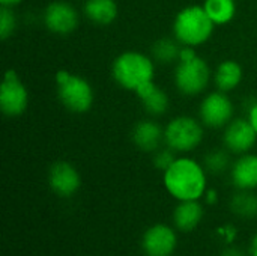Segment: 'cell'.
Masks as SVG:
<instances>
[{
    "mask_svg": "<svg viewBox=\"0 0 257 256\" xmlns=\"http://www.w3.org/2000/svg\"><path fill=\"white\" fill-rule=\"evenodd\" d=\"M42 21L51 33L66 36L77 30L80 24V14L72 3L66 0H53L45 6Z\"/></svg>",
    "mask_w": 257,
    "mask_h": 256,
    "instance_id": "obj_9",
    "label": "cell"
},
{
    "mask_svg": "<svg viewBox=\"0 0 257 256\" xmlns=\"http://www.w3.org/2000/svg\"><path fill=\"white\" fill-rule=\"evenodd\" d=\"M257 134L247 118H233L223 131L224 148L236 155L251 152L256 146Z\"/></svg>",
    "mask_w": 257,
    "mask_h": 256,
    "instance_id": "obj_10",
    "label": "cell"
},
{
    "mask_svg": "<svg viewBox=\"0 0 257 256\" xmlns=\"http://www.w3.org/2000/svg\"><path fill=\"white\" fill-rule=\"evenodd\" d=\"M48 186L59 198H71L81 187V175L72 163L59 160L48 169Z\"/></svg>",
    "mask_w": 257,
    "mask_h": 256,
    "instance_id": "obj_12",
    "label": "cell"
},
{
    "mask_svg": "<svg viewBox=\"0 0 257 256\" xmlns=\"http://www.w3.org/2000/svg\"><path fill=\"white\" fill-rule=\"evenodd\" d=\"M176 247L178 235L166 223H155L142 235V250L146 256H173Z\"/></svg>",
    "mask_w": 257,
    "mask_h": 256,
    "instance_id": "obj_11",
    "label": "cell"
},
{
    "mask_svg": "<svg viewBox=\"0 0 257 256\" xmlns=\"http://www.w3.org/2000/svg\"><path fill=\"white\" fill-rule=\"evenodd\" d=\"M157 62L137 50H126L116 56L111 63V77L117 86L137 94L143 86L155 81Z\"/></svg>",
    "mask_w": 257,
    "mask_h": 256,
    "instance_id": "obj_2",
    "label": "cell"
},
{
    "mask_svg": "<svg viewBox=\"0 0 257 256\" xmlns=\"http://www.w3.org/2000/svg\"><path fill=\"white\" fill-rule=\"evenodd\" d=\"M247 119H248V122L251 124V127L254 128V131H256L257 134V100L253 101L251 106L248 107V110H247Z\"/></svg>",
    "mask_w": 257,
    "mask_h": 256,
    "instance_id": "obj_26",
    "label": "cell"
},
{
    "mask_svg": "<svg viewBox=\"0 0 257 256\" xmlns=\"http://www.w3.org/2000/svg\"><path fill=\"white\" fill-rule=\"evenodd\" d=\"M203 198H205V202L208 205H214V204L218 202V192L215 189H208Z\"/></svg>",
    "mask_w": 257,
    "mask_h": 256,
    "instance_id": "obj_27",
    "label": "cell"
},
{
    "mask_svg": "<svg viewBox=\"0 0 257 256\" xmlns=\"http://www.w3.org/2000/svg\"><path fill=\"white\" fill-rule=\"evenodd\" d=\"M242 78H244L242 65L235 59L221 60L217 65L215 71L212 72V80L215 88L226 94L238 89V86L242 83Z\"/></svg>",
    "mask_w": 257,
    "mask_h": 256,
    "instance_id": "obj_15",
    "label": "cell"
},
{
    "mask_svg": "<svg viewBox=\"0 0 257 256\" xmlns=\"http://www.w3.org/2000/svg\"><path fill=\"white\" fill-rule=\"evenodd\" d=\"M163 186L178 202L200 201L208 190V172L203 163L181 155L163 172Z\"/></svg>",
    "mask_w": 257,
    "mask_h": 256,
    "instance_id": "obj_1",
    "label": "cell"
},
{
    "mask_svg": "<svg viewBox=\"0 0 257 256\" xmlns=\"http://www.w3.org/2000/svg\"><path fill=\"white\" fill-rule=\"evenodd\" d=\"M176 160V152L173 149H170L169 146L164 145V148L161 146L158 151L154 152V157H152V164L155 169L164 172L173 161Z\"/></svg>",
    "mask_w": 257,
    "mask_h": 256,
    "instance_id": "obj_24",
    "label": "cell"
},
{
    "mask_svg": "<svg viewBox=\"0 0 257 256\" xmlns=\"http://www.w3.org/2000/svg\"><path fill=\"white\" fill-rule=\"evenodd\" d=\"M205 139V125L200 119L179 115L164 127V145L176 154H188L197 149Z\"/></svg>",
    "mask_w": 257,
    "mask_h": 256,
    "instance_id": "obj_6",
    "label": "cell"
},
{
    "mask_svg": "<svg viewBox=\"0 0 257 256\" xmlns=\"http://www.w3.org/2000/svg\"><path fill=\"white\" fill-rule=\"evenodd\" d=\"M235 113V106L229 95L223 91H214L205 95L199 104V119L208 128H224Z\"/></svg>",
    "mask_w": 257,
    "mask_h": 256,
    "instance_id": "obj_8",
    "label": "cell"
},
{
    "mask_svg": "<svg viewBox=\"0 0 257 256\" xmlns=\"http://www.w3.org/2000/svg\"><path fill=\"white\" fill-rule=\"evenodd\" d=\"M217 234L220 235V238L229 246V244H233V241H235V238H236V235H238V229L233 226V225H223V226H220L218 229H217Z\"/></svg>",
    "mask_w": 257,
    "mask_h": 256,
    "instance_id": "obj_25",
    "label": "cell"
},
{
    "mask_svg": "<svg viewBox=\"0 0 257 256\" xmlns=\"http://www.w3.org/2000/svg\"><path fill=\"white\" fill-rule=\"evenodd\" d=\"M205 217V208L199 201H181L173 210V223L182 232L194 231Z\"/></svg>",
    "mask_w": 257,
    "mask_h": 256,
    "instance_id": "obj_16",
    "label": "cell"
},
{
    "mask_svg": "<svg viewBox=\"0 0 257 256\" xmlns=\"http://www.w3.org/2000/svg\"><path fill=\"white\" fill-rule=\"evenodd\" d=\"M29 91L15 69H8L0 86V110L8 118H18L29 107Z\"/></svg>",
    "mask_w": 257,
    "mask_h": 256,
    "instance_id": "obj_7",
    "label": "cell"
},
{
    "mask_svg": "<svg viewBox=\"0 0 257 256\" xmlns=\"http://www.w3.org/2000/svg\"><path fill=\"white\" fill-rule=\"evenodd\" d=\"M203 166L212 175H221L232 167V158L227 149H212L205 154Z\"/></svg>",
    "mask_w": 257,
    "mask_h": 256,
    "instance_id": "obj_22",
    "label": "cell"
},
{
    "mask_svg": "<svg viewBox=\"0 0 257 256\" xmlns=\"http://www.w3.org/2000/svg\"><path fill=\"white\" fill-rule=\"evenodd\" d=\"M131 139L137 149L154 154L164 143V128L154 119H142L133 127Z\"/></svg>",
    "mask_w": 257,
    "mask_h": 256,
    "instance_id": "obj_13",
    "label": "cell"
},
{
    "mask_svg": "<svg viewBox=\"0 0 257 256\" xmlns=\"http://www.w3.org/2000/svg\"><path fill=\"white\" fill-rule=\"evenodd\" d=\"M211 80L212 72L208 62L193 47H182L173 72L176 89L185 97H197L208 89Z\"/></svg>",
    "mask_w": 257,
    "mask_h": 256,
    "instance_id": "obj_3",
    "label": "cell"
},
{
    "mask_svg": "<svg viewBox=\"0 0 257 256\" xmlns=\"http://www.w3.org/2000/svg\"><path fill=\"white\" fill-rule=\"evenodd\" d=\"M57 98L62 106L75 115L87 113L95 103V91L89 80L68 69H59L54 75Z\"/></svg>",
    "mask_w": 257,
    "mask_h": 256,
    "instance_id": "obj_5",
    "label": "cell"
},
{
    "mask_svg": "<svg viewBox=\"0 0 257 256\" xmlns=\"http://www.w3.org/2000/svg\"><path fill=\"white\" fill-rule=\"evenodd\" d=\"M182 44L173 36H163L160 39H157L152 45V57L157 63L160 65H169V63H175L179 60L181 56V50H182Z\"/></svg>",
    "mask_w": 257,
    "mask_h": 256,
    "instance_id": "obj_20",
    "label": "cell"
},
{
    "mask_svg": "<svg viewBox=\"0 0 257 256\" xmlns=\"http://www.w3.org/2000/svg\"><path fill=\"white\" fill-rule=\"evenodd\" d=\"M17 29V17L12 8H0V38L6 41Z\"/></svg>",
    "mask_w": 257,
    "mask_h": 256,
    "instance_id": "obj_23",
    "label": "cell"
},
{
    "mask_svg": "<svg viewBox=\"0 0 257 256\" xmlns=\"http://www.w3.org/2000/svg\"><path fill=\"white\" fill-rule=\"evenodd\" d=\"M24 0H0V5L2 6H6V8H15V6H20Z\"/></svg>",
    "mask_w": 257,
    "mask_h": 256,
    "instance_id": "obj_29",
    "label": "cell"
},
{
    "mask_svg": "<svg viewBox=\"0 0 257 256\" xmlns=\"http://www.w3.org/2000/svg\"><path fill=\"white\" fill-rule=\"evenodd\" d=\"M250 256H257V232L254 234V237L251 238V243H250Z\"/></svg>",
    "mask_w": 257,
    "mask_h": 256,
    "instance_id": "obj_30",
    "label": "cell"
},
{
    "mask_svg": "<svg viewBox=\"0 0 257 256\" xmlns=\"http://www.w3.org/2000/svg\"><path fill=\"white\" fill-rule=\"evenodd\" d=\"M221 256H245V253H244L239 247H236V246H233V244H229V246L223 250Z\"/></svg>",
    "mask_w": 257,
    "mask_h": 256,
    "instance_id": "obj_28",
    "label": "cell"
},
{
    "mask_svg": "<svg viewBox=\"0 0 257 256\" xmlns=\"http://www.w3.org/2000/svg\"><path fill=\"white\" fill-rule=\"evenodd\" d=\"M230 210L241 219L257 217V195L253 190H238L230 199Z\"/></svg>",
    "mask_w": 257,
    "mask_h": 256,
    "instance_id": "obj_21",
    "label": "cell"
},
{
    "mask_svg": "<svg viewBox=\"0 0 257 256\" xmlns=\"http://www.w3.org/2000/svg\"><path fill=\"white\" fill-rule=\"evenodd\" d=\"M145 109V112L151 116H163L167 113L170 107V98L167 92L160 88L155 81L143 86L137 94H136Z\"/></svg>",
    "mask_w": 257,
    "mask_h": 256,
    "instance_id": "obj_17",
    "label": "cell"
},
{
    "mask_svg": "<svg viewBox=\"0 0 257 256\" xmlns=\"http://www.w3.org/2000/svg\"><path fill=\"white\" fill-rule=\"evenodd\" d=\"M232 184L238 190L257 189V154L247 152L239 155L230 167Z\"/></svg>",
    "mask_w": 257,
    "mask_h": 256,
    "instance_id": "obj_14",
    "label": "cell"
},
{
    "mask_svg": "<svg viewBox=\"0 0 257 256\" xmlns=\"http://www.w3.org/2000/svg\"><path fill=\"white\" fill-rule=\"evenodd\" d=\"M202 6L215 26H226L232 23L238 11L235 0H205Z\"/></svg>",
    "mask_w": 257,
    "mask_h": 256,
    "instance_id": "obj_19",
    "label": "cell"
},
{
    "mask_svg": "<svg viewBox=\"0 0 257 256\" xmlns=\"http://www.w3.org/2000/svg\"><path fill=\"white\" fill-rule=\"evenodd\" d=\"M217 26L202 5H188L178 11L173 18V36L184 45L197 48L206 44Z\"/></svg>",
    "mask_w": 257,
    "mask_h": 256,
    "instance_id": "obj_4",
    "label": "cell"
},
{
    "mask_svg": "<svg viewBox=\"0 0 257 256\" xmlns=\"http://www.w3.org/2000/svg\"><path fill=\"white\" fill-rule=\"evenodd\" d=\"M83 14L95 26H110L119 15V5L116 0H84Z\"/></svg>",
    "mask_w": 257,
    "mask_h": 256,
    "instance_id": "obj_18",
    "label": "cell"
}]
</instances>
